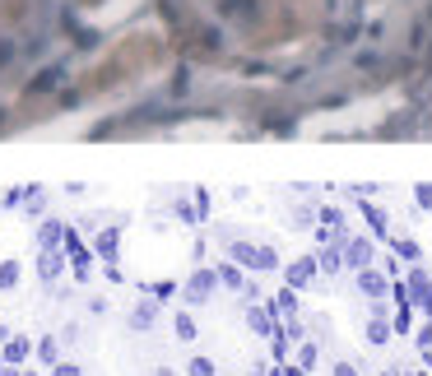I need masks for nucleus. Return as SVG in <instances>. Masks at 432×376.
I'll return each instance as SVG.
<instances>
[{
	"label": "nucleus",
	"mask_w": 432,
	"mask_h": 376,
	"mask_svg": "<svg viewBox=\"0 0 432 376\" xmlns=\"http://www.w3.org/2000/svg\"><path fill=\"white\" fill-rule=\"evenodd\" d=\"M98 251H103V256H112V251H116V233L103 237V242H98Z\"/></svg>",
	"instance_id": "obj_6"
},
{
	"label": "nucleus",
	"mask_w": 432,
	"mask_h": 376,
	"mask_svg": "<svg viewBox=\"0 0 432 376\" xmlns=\"http://www.w3.org/2000/svg\"><path fill=\"white\" fill-rule=\"evenodd\" d=\"M186 372H191V376H214V362H209V358H196Z\"/></svg>",
	"instance_id": "obj_3"
},
{
	"label": "nucleus",
	"mask_w": 432,
	"mask_h": 376,
	"mask_svg": "<svg viewBox=\"0 0 432 376\" xmlns=\"http://www.w3.org/2000/svg\"><path fill=\"white\" fill-rule=\"evenodd\" d=\"M24 353H28V344H24V339H10V344H5V362H19Z\"/></svg>",
	"instance_id": "obj_1"
},
{
	"label": "nucleus",
	"mask_w": 432,
	"mask_h": 376,
	"mask_svg": "<svg viewBox=\"0 0 432 376\" xmlns=\"http://www.w3.org/2000/svg\"><path fill=\"white\" fill-rule=\"evenodd\" d=\"M56 269H61V260H56V256H42V279H51Z\"/></svg>",
	"instance_id": "obj_4"
},
{
	"label": "nucleus",
	"mask_w": 432,
	"mask_h": 376,
	"mask_svg": "<svg viewBox=\"0 0 432 376\" xmlns=\"http://www.w3.org/2000/svg\"><path fill=\"white\" fill-rule=\"evenodd\" d=\"M177 334H182V339H191V334H196V325H191V316H177Z\"/></svg>",
	"instance_id": "obj_5"
},
{
	"label": "nucleus",
	"mask_w": 432,
	"mask_h": 376,
	"mask_svg": "<svg viewBox=\"0 0 432 376\" xmlns=\"http://www.w3.org/2000/svg\"><path fill=\"white\" fill-rule=\"evenodd\" d=\"M56 376H79V372H75V367H56Z\"/></svg>",
	"instance_id": "obj_7"
},
{
	"label": "nucleus",
	"mask_w": 432,
	"mask_h": 376,
	"mask_svg": "<svg viewBox=\"0 0 432 376\" xmlns=\"http://www.w3.org/2000/svg\"><path fill=\"white\" fill-rule=\"evenodd\" d=\"M0 283H5V288L19 283V265H15V260H5V265H0Z\"/></svg>",
	"instance_id": "obj_2"
}]
</instances>
